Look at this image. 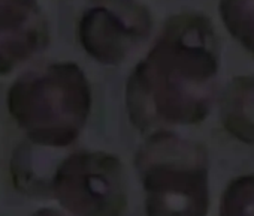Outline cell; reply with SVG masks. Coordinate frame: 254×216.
Wrapping results in <instances>:
<instances>
[{
    "label": "cell",
    "instance_id": "obj_1",
    "mask_svg": "<svg viewBox=\"0 0 254 216\" xmlns=\"http://www.w3.org/2000/svg\"><path fill=\"white\" fill-rule=\"evenodd\" d=\"M218 53L200 15L174 18L129 84V110L142 129L202 122L212 105Z\"/></svg>",
    "mask_w": 254,
    "mask_h": 216
},
{
    "label": "cell",
    "instance_id": "obj_2",
    "mask_svg": "<svg viewBox=\"0 0 254 216\" xmlns=\"http://www.w3.org/2000/svg\"><path fill=\"white\" fill-rule=\"evenodd\" d=\"M136 164L147 216L208 215V158L202 146L159 131L139 152Z\"/></svg>",
    "mask_w": 254,
    "mask_h": 216
},
{
    "label": "cell",
    "instance_id": "obj_3",
    "mask_svg": "<svg viewBox=\"0 0 254 216\" xmlns=\"http://www.w3.org/2000/svg\"><path fill=\"white\" fill-rule=\"evenodd\" d=\"M9 110L36 144L67 146L87 120V81L75 66H57L41 75L24 77L11 89Z\"/></svg>",
    "mask_w": 254,
    "mask_h": 216
},
{
    "label": "cell",
    "instance_id": "obj_4",
    "mask_svg": "<svg viewBox=\"0 0 254 216\" xmlns=\"http://www.w3.org/2000/svg\"><path fill=\"white\" fill-rule=\"evenodd\" d=\"M50 189L75 216H121L127 204L123 167L106 153H76L56 170Z\"/></svg>",
    "mask_w": 254,
    "mask_h": 216
},
{
    "label": "cell",
    "instance_id": "obj_5",
    "mask_svg": "<svg viewBox=\"0 0 254 216\" xmlns=\"http://www.w3.org/2000/svg\"><path fill=\"white\" fill-rule=\"evenodd\" d=\"M127 5L124 6V9ZM115 14L117 5L112 8L100 6L90 11L82 23V41L84 45L94 53L96 57L111 62L115 59H123L124 53L130 50L129 45L142 39L150 24H133L127 21V14Z\"/></svg>",
    "mask_w": 254,
    "mask_h": 216
},
{
    "label": "cell",
    "instance_id": "obj_6",
    "mask_svg": "<svg viewBox=\"0 0 254 216\" xmlns=\"http://www.w3.org/2000/svg\"><path fill=\"white\" fill-rule=\"evenodd\" d=\"M224 129L236 140L254 146V75L233 78L221 98Z\"/></svg>",
    "mask_w": 254,
    "mask_h": 216
},
{
    "label": "cell",
    "instance_id": "obj_7",
    "mask_svg": "<svg viewBox=\"0 0 254 216\" xmlns=\"http://www.w3.org/2000/svg\"><path fill=\"white\" fill-rule=\"evenodd\" d=\"M220 15L229 33L254 57V0H220Z\"/></svg>",
    "mask_w": 254,
    "mask_h": 216
},
{
    "label": "cell",
    "instance_id": "obj_8",
    "mask_svg": "<svg viewBox=\"0 0 254 216\" xmlns=\"http://www.w3.org/2000/svg\"><path fill=\"white\" fill-rule=\"evenodd\" d=\"M220 216H254V174L236 177L227 185Z\"/></svg>",
    "mask_w": 254,
    "mask_h": 216
},
{
    "label": "cell",
    "instance_id": "obj_9",
    "mask_svg": "<svg viewBox=\"0 0 254 216\" xmlns=\"http://www.w3.org/2000/svg\"><path fill=\"white\" fill-rule=\"evenodd\" d=\"M32 216H64L62 213H59L57 210H53V209H41L38 212H35Z\"/></svg>",
    "mask_w": 254,
    "mask_h": 216
}]
</instances>
